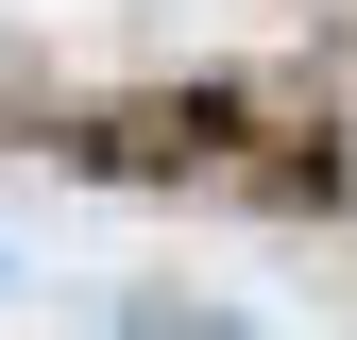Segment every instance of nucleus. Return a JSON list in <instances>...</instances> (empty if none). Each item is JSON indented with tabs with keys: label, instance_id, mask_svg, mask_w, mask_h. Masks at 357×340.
<instances>
[{
	"label": "nucleus",
	"instance_id": "f257e3e1",
	"mask_svg": "<svg viewBox=\"0 0 357 340\" xmlns=\"http://www.w3.org/2000/svg\"><path fill=\"white\" fill-rule=\"evenodd\" d=\"M119 340H238V323H221V307H170V289H153V307L119 323Z\"/></svg>",
	"mask_w": 357,
	"mask_h": 340
}]
</instances>
